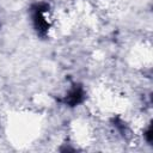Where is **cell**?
Returning a JSON list of instances; mask_svg holds the SVG:
<instances>
[{"instance_id": "6da1fadb", "label": "cell", "mask_w": 153, "mask_h": 153, "mask_svg": "<svg viewBox=\"0 0 153 153\" xmlns=\"http://www.w3.org/2000/svg\"><path fill=\"white\" fill-rule=\"evenodd\" d=\"M48 12H49V6L44 2L35 4L31 7V18H32V24L37 33L42 37H44L50 27V22L48 19Z\"/></svg>"}, {"instance_id": "7a4b0ae2", "label": "cell", "mask_w": 153, "mask_h": 153, "mask_svg": "<svg viewBox=\"0 0 153 153\" xmlns=\"http://www.w3.org/2000/svg\"><path fill=\"white\" fill-rule=\"evenodd\" d=\"M84 97H85V92H84L82 87L79 85H75L68 91L63 102H65V104H67L69 106H75L84 100Z\"/></svg>"}, {"instance_id": "3957f363", "label": "cell", "mask_w": 153, "mask_h": 153, "mask_svg": "<svg viewBox=\"0 0 153 153\" xmlns=\"http://www.w3.org/2000/svg\"><path fill=\"white\" fill-rule=\"evenodd\" d=\"M145 135H146V137H147V141H148V142H151V141H152V128H151V126H149V127H148V129L146 130Z\"/></svg>"}]
</instances>
